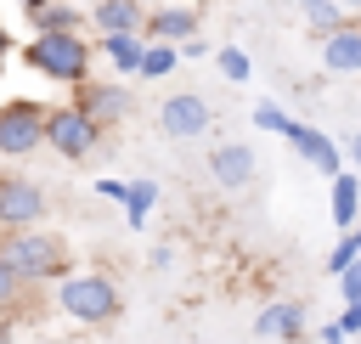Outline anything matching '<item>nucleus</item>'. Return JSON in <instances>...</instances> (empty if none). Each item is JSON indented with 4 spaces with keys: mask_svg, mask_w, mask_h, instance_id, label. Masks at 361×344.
<instances>
[{
    "mask_svg": "<svg viewBox=\"0 0 361 344\" xmlns=\"http://www.w3.org/2000/svg\"><path fill=\"white\" fill-rule=\"evenodd\" d=\"M90 56H96V45H90L85 34H68V28L34 34V39L23 45V62H28L39 79H51V85H68V90H79V85L90 79Z\"/></svg>",
    "mask_w": 361,
    "mask_h": 344,
    "instance_id": "1",
    "label": "nucleus"
},
{
    "mask_svg": "<svg viewBox=\"0 0 361 344\" xmlns=\"http://www.w3.org/2000/svg\"><path fill=\"white\" fill-rule=\"evenodd\" d=\"M6 259L17 265V276L23 282H62L68 276V265H73V254H68V237H56V231H45V226H23V231H6Z\"/></svg>",
    "mask_w": 361,
    "mask_h": 344,
    "instance_id": "2",
    "label": "nucleus"
},
{
    "mask_svg": "<svg viewBox=\"0 0 361 344\" xmlns=\"http://www.w3.org/2000/svg\"><path fill=\"white\" fill-rule=\"evenodd\" d=\"M56 310L73 316V321H85V327H107V321H118L124 299H118L113 276H102V271H68L56 282Z\"/></svg>",
    "mask_w": 361,
    "mask_h": 344,
    "instance_id": "3",
    "label": "nucleus"
},
{
    "mask_svg": "<svg viewBox=\"0 0 361 344\" xmlns=\"http://www.w3.org/2000/svg\"><path fill=\"white\" fill-rule=\"evenodd\" d=\"M102 124L79 107V102H68V107H51L45 113V147L51 152H62V158H90L96 147H102Z\"/></svg>",
    "mask_w": 361,
    "mask_h": 344,
    "instance_id": "4",
    "label": "nucleus"
},
{
    "mask_svg": "<svg viewBox=\"0 0 361 344\" xmlns=\"http://www.w3.org/2000/svg\"><path fill=\"white\" fill-rule=\"evenodd\" d=\"M45 113L39 102H0V158H28L45 147Z\"/></svg>",
    "mask_w": 361,
    "mask_h": 344,
    "instance_id": "5",
    "label": "nucleus"
},
{
    "mask_svg": "<svg viewBox=\"0 0 361 344\" xmlns=\"http://www.w3.org/2000/svg\"><path fill=\"white\" fill-rule=\"evenodd\" d=\"M209 124H214V107H209L197 90H175V96L158 102V130H164L169 141H197Z\"/></svg>",
    "mask_w": 361,
    "mask_h": 344,
    "instance_id": "6",
    "label": "nucleus"
},
{
    "mask_svg": "<svg viewBox=\"0 0 361 344\" xmlns=\"http://www.w3.org/2000/svg\"><path fill=\"white\" fill-rule=\"evenodd\" d=\"M45 220V192L28 175H0V231H23Z\"/></svg>",
    "mask_w": 361,
    "mask_h": 344,
    "instance_id": "7",
    "label": "nucleus"
},
{
    "mask_svg": "<svg viewBox=\"0 0 361 344\" xmlns=\"http://www.w3.org/2000/svg\"><path fill=\"white\" fill-rule=\"evenodd\" d=\"M73 102H79L102 130H113V124H118V118H130V107H135L130 85H118V79H85V85L73 90Z\"/></svg>",
    "mask_w": 361,
    "mask_h": 344,
    "instance_id": "8",
    "label": "nucleus"
},
{
    "mask_svg": "<svg viewBox=\"0 0 361 344\" xmlns=\"http://www.w3.org/2000/svg\"><path fill=\"white\" fill-rule=\"evenodd\" d=\"M254 169H259V158H254L248 141H214V147H209V175H214V186L243 192V186L254 180Z\"/></svg>",
    "mask_w": 361,
    "mask_h": 344,
    "instance_id": "9",
    "label": "nucleus"
},
{
    "mask_svg": "<svg viewBox=\"0 0 361 344\" xmlns=\"http://www.w3.org/2000/svg\"><path fill=\"white\" fill-rule=\"evenodd\" d=\"M282 141H288V147H293V152H299V158H305L310 169H322L327 180L338 175V141H333V135H322L316 124H299V118H288Z\"/></svg>",
    "mask_w": 361,
    "mask_h": 344,
    "instance_id": "10",
    "label": "nucleus"
},
{
    "mask_svg": "<svg viewBox=\"0 0 361 344\" xmlns=\"http://www.w3.org/2000/svg\"><path fill=\"white\" fill-rule=\"evenodd\" d=\"M203 28V11L197 6H152L147 11V39H169V45H180V39H192Z\"/></svg>",
    "mask_w": 361,
    "mask_h": 344,
    "instance_id": "11",
    "label": "nucleus"
},
{
    "mask_svg": "<svg viewBox=\"0 0 361 344\" xmlns=\"http://www.w3.org/2000/svg\"><path fill=\"white\" fill-rule=\"evenodd\" d=\"M254 333H259V338H288V344H299V338L310 333L305 305H293V299H271V305L254 316Z\"/></svg>",
    "mask_w": 361,
    "mask_h": 344,
    "instance_id": "12",
    "label": "nucleus"
},
{
    "mask_svg": "<svg viewBox=\"0 0 361 344\" xmlns=\"http://www.w3.org/2000/svg\"><path fill=\"white\" fill-rule=\"evenodd\" d=\"M322 68L327 73H361V23H338L333 34H322Z\"/></svg>",
    "mask_w": 361,
    "mask_h": 344,
    "instance_id": "13",
    "label": "nucleus"
},
{
    "mask_svg": "<svg viewBox=\"0 0 361 344\" xmlns=\"http://www.w3.org/2000/svg\"><path fill=\"white\" fill-rule=\"evenodd\" d=\"M90 28L96 34H147V6L141 0H96Z\"/></svg>",
    "mask_w": 361,
    "mask_h": 344,
    "instance_id": "14",
    "label": "nucleus"
},
{
    "mask_svg": "<svg viewBox=\"0 0 361 344\" xmlns=\"http://www.w3.org/2000/svg\"><path fill=\"white\" fill-rule=\"evenodd\" d=\"M96 51L113 62V73L135 79L141 73V56H147V34H96Z\"/></svg>",
    "mask_w": 361,
    "mask_h": 344,
    "instance_id": "15",
    "label": "nucleus"
},
{
    "mask_svg": "<svg viewBox=\"0 0 361 344\" xmlns=\"http://www.w3.org/2000/svg\"><path fill=\"white\" fill-rule=\"evenodd\" d=\"M327 209H333V226H338V231H355V226H361V175H355V169H338V175H333Z\"/></svg>",
    "mask_w": 361,
    "mask_h": 344,
    "instance_id": "16",
    "label": "nucleus"
},
{
    "mask_svg": "<svg viewBox=\"0 0 361 344\" xmlns=\"http://www.w3.org/2000/svg\"><path fill=\"white\" fill-rule=\"evenodd\" d=\"M85 23H90V11H79V6H68V0H51V6H39V11L28 17V28H34V34H51V28L79 34Z\"/></svg>",
    "mask_w": 361,
    "mask_h": 344,
    "instance_id": "17",
    "label": "nucleus"
},
{
    "mask_svg": "<svg viewBox=\"0 0 361 344\" xmlns=\"http://www.w3.org/2000/svg\"><path fill=\"white\" fill-rule=\"evenodd\" d=\"M299 6V17L310 23V34L322 39V34H333L338 23H344V0H293Z\"/></svg>",
    "mask_w": 361,
    "mask_h": 344,
    "instance_id": "18",
    "label": "nucleus"
},
{
    "mask_svg": "<svg viewBox=\"0 0 361 344\" xmlns=\"http://www.w3.org/2000/svg\"><path fill=\"white\" fill-rule=\"evenodd\" d=\"M28 288H34V282H23V276H17V265H11V259H6V248H0V316L23 310V305H28Z\"/></svg>",
    "mask_w": 361,
    "mask_h": 344,
    "instance_id": "19",
    "label": "nucleus"
},
{
    "mask_svg": "<svg viewBox=\"0 0 361 344\" xmlns=\"http://www.w3.org/2000/svg\"><path fill=\"white\" fill-rule=\"evenodd\" d=\"M175 62H180V45L147 39V56H141V73H135V79H164V73H175Z\"/></svg>",
    "mask_w": 361,
    "mask_h": 344,
    "instance_id": "20",
    "label": "nucleus"
},
{
    "mask_svg": "<svg viewBox=\"0 0 361 344\" xmlns=\"http://www.w3.org/2000/svg\"><path fill=\"white\" fill-rule=\"evenodd\" d=\"M152 203H158V186L152 180H130V197H124V226H147V214H152Z\"/></svg>",
    "mask_w": 361,
    "mask_h": 344,
    "instance_id": "21",
    "label": "nucleus"
},
{
    "mask_svg": "<svg viewBox=\"0 0 361 344\" xmlns=\"http://www.w3.org/2000/svg\"><path fill=\"white\" fill-rule=\"evenodd\" d=\"M214 68H220L231 85H248V79H254V62H248L243 45H214Z\"/></svg>",
    "mask_w": 361,
    "mask_h": 344,
    "instance_id": "22",
    "label": "nucleus"
},
{
    "mask_svg": "<svg viewBox=\"0 0 361 344\" xmlns=\"http://www.w3.org/2000/svg\"><path fill=\"white\" fill-rule=\"evenodd\" d=\"M355 254H361V237H355V231H338V242H333V254H327V276H344V271L355 265Z\"/></svg>",
    "mask_w": 361,
    "mask_h": 344,
    "instance_id": "23",
    "label": "nucleus"
},
{
    "mask_svg": "<svg viewBox=\"0 0 361 344\" xmlns=\"http://www.w3.org/2000/svg\"><path fill=\"white\" fill-rule=\"evenodd\" d=\"M288 118H293V113H282L276 102H259V107L248 113V124H254V130H271V135H282V130H288Z\"/></svg>",
    "mask_w": 361,
    "mask_h": 344,
    "instance_id": "24",
    "label": "nucleus"
},
{
    "mask_svg": "<svg viewBox=\"0 0 361 344\" xmlns=\"http://www.w3.org/2000/svg\"><path fill=\"white\" fill-rule=\"evenodd\" d=\"M203 56H214V45H209L203 34H192V39H180V62H203Z\"/></svg>",
    "mask_w": 361,
    "mask_h": 344,
    "instance_id": "25",
    "label": "nucleus"
},
{
    "mask_svg": "<svg viewBox=\"0 0 361 344\" xmlns=\"http://www.w3.org/2000/svg\"><path fill=\"white\" fill-rule=\"evenodd\" d=\"M96 192H102L107 203H124V197H130V180H118V175H102V180H96Z\"/></svg>",
    "mask_w": 361,
    "mask_h": 344,
    "instance_id": "26",
    "label": "nucleus"
},
{
    "mask_svg": "<svg viewBox=\"0 0 361 344\" xmlns=\"http://www.w3.org/2000/svg\"><path fill=\"white\" fill-rule=\"evenodd\" d=\"M338 327H344V333H361V293H355V299H344V310H338Z\"/></svg>",
    "mask_w": 361,
    "mask_h": 344,
    "instance_id": "27",
    "label": "nucleus"
},
{
    "mask_svg": "<svg viewBox=\"0 0 361 344\" xmlns=\"http://www.w3.org/2000/svg\"><path fill=\"white\" fill-rule=\"evenodd\" d=\"M338 293H344V299H355V293H361V254H355V265L338 276Z\"/></svg>",
    "mask_w": 361,
    "mask_h": 344,
    "instance_id": "28",
    "label": "nucleus"
},
{
    "mask_svg": "<svg viewBox=\"0 0 361 344\" xmlns=\"http://www.w3.org/2000/svg\"><path fill=\"white\" fill-rule=\"evenodd\" d=\"M316 338H322V344H344V338H350V333H344V327H338V321H322V327H316Z\"/></svg>",
    "mask_w": 361,
    "mask_h": 344,
    "instance_id": "29",
    "label": "nucleus"
},
{
    "mask_svg": "<svg viewBox=\"0 0 361 344\" xmlns=\"http://www.w3.org/2000/svg\"><path fill=\"white\" fill-rule=\"evenodd\" d=\"M152 265H158V271H169V265H175V248H169V242H158V248H152Z\"/></svg>",
    "mask_w": 361,
    "mask_h": 344,
    "instance_id": "30",
    "label": "nucleus"
},
{
    "mask_svg": "<svg viewBox=\"0 0 361 344\" xmlns=\"http://www.w3.org/2000/svg\"><path fill=\"white\" fill-rule=\"evenodd\" d=\"M350 164H355V169H361V124H355V130H350Z\"/></svg>",
    "mask_w": 361,
    "mask_h": 344,
    "instance_id": "31",
    "label": "nucleus"
},
{
    "mask_svg": "<svg viewBox=\"0 0 361 344\" xmlns=\"http://www.w3.org/2000/svg\"><path fill=\"white\" fill-rule=\"evenodd\" d=\"M17 6H23V17H34V11H39V6H51V0H17Z\"/></svg>",
    "mask_w": 361,
    "mask_h": 344,
    "instance_id": "32",
    "label": "nucleus"
},
{
    "mask_svg": "<svg viewBox=\"0 0 361 344\" xmlns=\"http://www.w3.org/2000/svg\"><path fill=\"white\" fill-rule=\"evenodd\" d=\"M6 51H11V34H6V23H0V62H6Z\"/></svg>",
    "mask_w": 361,
    "mask_h": 344,
    "instance_id": "33",
    "label": "nucleus"
},
{
    "mask_svg": "<svg viewBox=\"0 0 361 344\" xmlns=\"http://www.w3.org/2000/svg\"><path fill=\"white\" fill-rule=\"evenodd\" d=\"M141 6H147V11H152V6H169V0H141Z\"/></svg>",
    "mask_w": 361,
    "mask_h": 344,
    "instance_id": "34",
    "label": "nucleus"
},
{
    "mask_svg": "<svg viewBox=\"0 0 361 344\" xmlns=\"http://www.w3.org/2000/svg\"><path fill=\"white\" fill-rule=\"evenodd\" d=\"M39 344H73V338H39Z\"/></svg>",
    "mask_w": 361,
    "mask_h": 344,
    "instance_id": "35",
    "label": "nucleus"
},
{
    "mask_svg": "<svg viewBox=\"0 0 361 344\" xmlns=\"http://www.w3.org/2000/svg\"><path fill=\"white\" fill-rule=\"evenodd\" d=\"M344 6H361V0H344Z\"/></svg>",
    "mask_w": 361,
    "mask_h": 344,
    "instance_id": "36",
    "label": "nucleus"
},
{
    "mask_svg": "<svg viewBox=\"0 0 361 344\" xmlns=\"http://www.w3.org/2000/svg\"><path fill=\"white\" fill-rule=\"evenodd\" d=\"M197 344H214V338H197Z\"/></svg>",
    "mask_w": 361,
    "mask_h": 344,
    "instance_id": "37",
    "label": "nucleus"
},
{
    "mask_svg": "<svg viewBox=\"0 0 361 344\" xmlns=\"http://www.w3.org/2000/svg\"><path fill=\"white\" fill-rule=\"evenodd\" d=\"M355 237H361V226H355Z\"/></svg>",
    "mask_w": 361,
    "mask_h": 344,
    "instance_id": "38",
    "label": "nucleus"
}]
</instances>
